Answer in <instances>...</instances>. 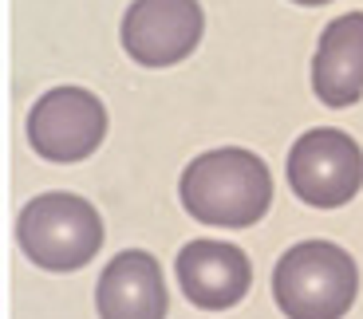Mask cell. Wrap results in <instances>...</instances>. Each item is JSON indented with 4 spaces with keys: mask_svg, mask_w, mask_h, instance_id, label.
I'll return each instance as SVG.
<instances>
[{
    "mask_svg": "<svg viewBox=\"0 0 363 319\" xmlns=\"http://www.w3.org/2000/svg\"><path fill=\"white\" fill-rule=\"evenodd\" d=\"M182 205L198 225L249 228L272 205V173L253 150L221 146L182 170Z\"/></svg>",
    "mask_w": 363,
    "mask_h": 319,
    "instance_id": "6da1fadb",
    "label": "cell"
},
{
    "mask_svg": "<svg viewBox=\"0 0 363 319\" xmlns=\"http://www.w3.org/2000/svg\"><path fill=\"white\" fill-rule=\"evenodd\" d=\"M359 296V268L332 240H300L272 268V300L284 319H344Z\"/></svg>",
    "mask_w": 363,
    "mask_h": 319,
    "instance_id": "7a4b0ae2",
    "label": "cell"
},
{
    "mask_svg": "<svg viewBox=\"0 0 363 319\" xmlns=\"http://www.w3.org/2000/svg\"><path fill=\"white\" fill-rule=\"evenodd\" d=\"M16 240L44 272H79L103 248V217L79 193H40L20 209Z\"/></svg>",
    "mask_w": 363,
    "mask_h": 319,
    "instance_id": "3957f363",
    "label": "cell"
},
{
    "mask_svg": "<svg viewBox=\"0 0 363 319\" xmlns=\"http://www.w3.org/2000/svg\"><path fill=\"white\" fill-rule=\"evenodd\" d=\"M289 185L312 209H340L363 190V150L347 130L316 127L292 142Z\"/></svg>",
    "mask_w": 363,
    "mask_h": 319,
    "instance_id": "277c9868",
    "label": "cell"
},
{
    "mask_svg": "<svg viewBox=\"0 0 363 319\" xmlns=\"http://www.w3.org/2000/svg\"><path fill=\"white\" fill-rule=\"evenodd\" d=\"M107 138V107L87 87H52L28 110V142L44 162L75 166Z\"/></svg>",
    "mask_w": 363,
    "mask_h": 319,
    "instance_id": "5b68a950",
    "label": "cell"
},
{
    "mask_svg": "<svg viewBox=\"0 0 363 319\" xmlns=\"http://www.w3.org/2000/svg\"><path fill=\"white\" fill-rule=\"evenodd\" d=\"M206 12L198 0H135L123 16V47L138 67H174L201 44Z\"/></svg>",
    "mask_w": 363,
    "mask_h": 319,
    "instance_id": "8992f818",
    "label": "cell"
},
{
    "mask_svg": "<svg viewBox=\"0 0 363 319\" xmlns=\"http://www.w3.org/2000/svg\"><path fill=\"white\" fill-rule=\"evenodd\" d=\"M178 288L201 311H225L249 296L253 265L237 245L225 240H190L174 260Z\"/></svg>",
    "mask_w": 363,
    "mask_h": 319,
    "instance_id": "52a82bcc",
    "label": "cell"
},
{
    "mask_svg": "<svg viewBox=\"0 0 363 319\" xmlns=\"http://www.w3.org/2000/svg\"><path fill=\"white\" fill-rule=\"evenodd\" d=\"M95 308L99 319H166L170 296L158 260L143 248L118 253L95 284Z\"/></svg>",
    "mask_w": 363,
    "mask_h": 319,
    "instance_id": "ba28073f",
    "label": "cell"
},
{
    "mask_svg": "<svg viewBox=\"0 0 363 319\" xmlns=\"http://www.w3.org/2000/svg\"><path fill=\"white\" fill-rule=\"evenodd\" d=\"M312 91L332 110L363 99V12L336 16L324 28L312 59Z\"/></svg>",
    "mask_w": 363,
    "mask_h": 319,
    "instance_id": "9c48e42d",
    "label": "cell"
},
{
    "mask_svg": "<svg viewBox=\"0 0 363 319\" xmlns=\"http://www.w3.org/2000/svg\"><path fill=\"white\" fill-rule=\"evenodd\" d=\"M292 4H304V8H320V4H332V0H292Z\"/></svg>",
    "mask_w": 363,
    "mask_h": 319,
    "instance_id": "30bf717a",
    "label": "cell"
}]
</instances>
